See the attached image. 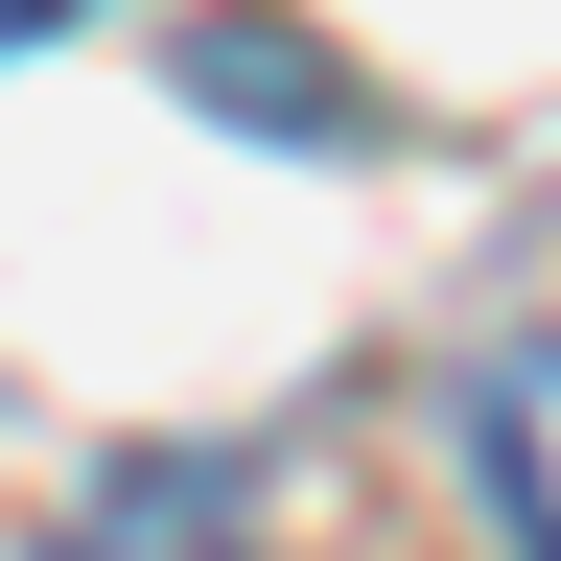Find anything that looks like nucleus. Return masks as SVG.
I'll return each instance as SVG.
<instances>
[{
    "label": "nucleus",
    "mask_w": 561,
    "mask_h": 561,
    "mask_svg": "<svg viewBox=\"0 0 561 561\" xmlns=\"http://www.w3.org/2000/svg\"><path fill=\"white\" fill-rule=\"evenodd\" d=\"M24 24H47V0H0V47H24Z\"/></svg>",
    "instance_id": "7ed1b4c3"
},
{
    "label": "nucleus",
    "mask_w": 561,
    "mask_h": 561,
    "mask_svg": "<svg viewBox=\"0 0 561 561\" xmlns=\"http://www.w3.org/2000/svg\"><path fill=\"white\" fill-rule=\"evenodd\" d=\"M47 561H234V491H210V468H117Z\"/></svg>",
    "instance_id": "f03ea898"
},
{
    "label": "nucleus",
    "mask_w": 561,
    "mask_h": 561,
    "mask_svg": "<svg viewBox=\"0 0 561 561\" xmlns=\"http://www.w3.org/2000/svg\"><path fill=\"white\" fill-rule=\"evenodd\" d=\"M468 445H491V515H515V561H561V328H515L468 375Z\"/></svg>",
    "instance_id": "f257e3e1"
}]
</instances>
